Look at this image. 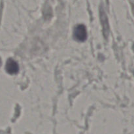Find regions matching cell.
Returning <instances> with one entry per match:
<instances>
[{
  "instance_id": "1",
  "label": "cell",
  "mask_w": 134,
  "mask_h": 134,
  "mask_svg": "<svg viewBox=\"0 0 134 134\" xmlns=\"http://www.w3.org/2000/svg\"><path fill=\"white\" fill-rule=\"evenodd\" d=\"M73 37L78 41H85L87 39V31L83 24H79L75 27L73 30Z\"/></svg>"
},
{
  "instance_id": "2",
  "label": "cell",
  "mask_w": 134,
  "mask_h": 134,
  "mask_svg": "<svg viewBox=\"0 0 134 134\" xmlns=\"http://www.w3.org/2000/svg\"><path fill=\"white\" fill-rule=\"evenodd\" d=\"M5 70L10 75H15L19 71V66L16 62L12 58L8 59L5 65Z\"/></svg>"
},
{
  "instance_id": "3",
  "label": "cell",
  "mask_w": 134,
  "mask_h": 134,
  "mask_svg": "<svg viewBox=\"0 0 134 134\" xmlns=\"http://www.w3.org/2000/svg\"><path fill=\"white\" fill-rule=\"evenodd\" d=\"M1 59H0V66H1Z\"/></svg>"
}]
</instances>
